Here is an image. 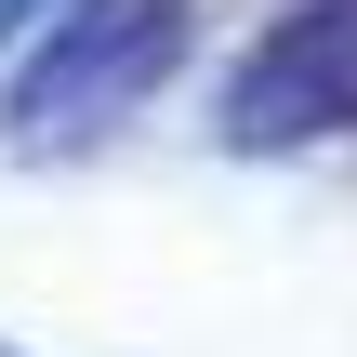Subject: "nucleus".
<instances>
[{
  "label": "nucleus",
  "mask_w": 357,
  "mask_h": 357,
  "mask_svg": "<svg viewBox=\"0 0 357 357\" xmlns=\"http://www.w3.org/2000/svg\"><path fill=\"white\" fill-rule=\"evenodd\" d=\"M185 53V0H79L53 40H40V66L13 79V132L26 146H66V132H106L119 106H146L159 93V66Z\"/></svg>",
  "instance_id": "obj_1"
},
{
  "label": "nucleus",
  "mask_w": 357,
  "mask_h": 357,
  "mask_svg": "<svg viewBox=\"0 0 357 357\" xmlns=\"http://www.w3.org/2000/svg\"><path fill=\"white\" fill-rule=\"evenodd\" d=\"M238 146H291V132H344L357 119V0H305L225 93Z\"/></svg>",
  "instance_id": "obj_2"
},
{
  "label": "nucleus",
  "mask_w": 357,
  "mask_h": 357,
  "mask_svg": "<svg viewBox=\"0 0 357 357\" xmlns=\"http://www.w3.org/2000/svg\"><path fill=\"white\" fill-rule=\"evenodd\" d=\"M13 13H40V0H0V26H13Z\"/></svg>",
  "instance_id": "obj_3"
}]
</instances>
